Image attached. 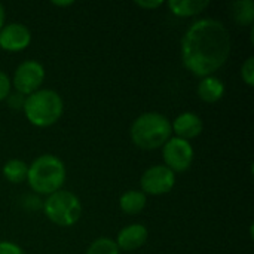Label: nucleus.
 I'll use <instances>...</instances> for the list:
<instances>
[{"mask_svg": "<svg viewBox=\"0 0 254 254\" xmlns=\"http://www.w3.org/2000/svg\"><path fill=\"white\" fill-rule=\"evenodd\" d=\"M9 91H10V80L3 71H0V101L7 98Z\"/></svg>", "mask_w": 254, "mask_h": 254, "instance_id": "6ab92c4d", "label": "nucleus"}, {"mask_svg": "<svg viewBox=\"0 0 254 254\" xmlns=\"http://www.w3.org/2000/svg\"><path fill=\"white\" fill-rule=\"evenodd\" d=\"M31 42L30 30L19 22H12L0 30V48L9 52H19Z\"/></svg>", "mask_w": 254, "mask_h": 254, "instance_id": "1a4fd4ad", "label": "nucleus"}, {"mask_svg": "<svg viewBox=\"0 0 254 254\" xmlns=\"http://www.w3.org/2000/svg\"><path fill=\"white\" fill-rule=\"evenodd\" d=\"M232 16L240 25H252L254 21L253 0H238L232 3Z\"/></svg>", "mask_w": 254, "mask_h": 254, "instance_id": "dca6fc26", "label": "nucleus"}, {"mask_svg": "<svg viewBox=\"0 0 254 254\" xmlns=\"http://www.w3.org/2000/svg\"><path fill=\"white\" fill-rule=\"evenodd\" d=\"M86 254H119V249L115 241L109 238H98L91 244Z\"/></svg>", "mask_w": 254, "mask_h": 254, "instance_id": "f3484780", "label": "nucleus"}, {"mask_svg": "<svg viewBox=\"0 0 254 254\" xmlns=\"http://www.w3.org/2000/svg\"><path fill=\"white\" fill-rule=\"evenodd\" d=\"M223 94H225V85L216 76L202 77V80L198 85V95L205 103H216L223 97Z\"/></svg>", "mask_w": 254, "mask_h": 254, "instance_id": "f8f14e48", "label": "nucleus"}, {"mask_svg": "<svg viewBox=\"0 0 254 254\" xmlns=\"http://www.w3.org/2000/svg\"><path fill=\"white\" fill-rule=\"evenodd\" d=\"M22 110L30 124L46 128L61 118L64 104L58 92L52 89H39L24 100Z\"/></svg>", "mask_w": 254, "mask_h": 254, "instance_id": "20e7f679", "label": "nucleus"}, {"mask_svg": "<svg viewBox=\"0 0 254 254\" xmlns=\"http://www.w3.org/2000/svg\"><path fill=\"white\" fill-rule=\"evenodd\" d=\"M170 10L177 16H193L208 7V0H170L167 1Z\"/></svg>", "mask_w": 254, "mask_h": 254, "instance_id": "ddd939ff", "label": "nucleus"}, {"mask_svg": "<svg viewBox=\"0 0 254 254\" xmlns=\"http://www.w3.org/2000/svg\"><path fill=\"white\" fill-rule=\"evenodd\" d=\"M46 217L58 226L74 225L82 214V204L79 198L68 190H58L48 196L43 204Z\"/></svg>", "mask_w": 254, "mask_h": 254, "instance_id": "39448f33", "label": "nucleus"}, {"mask_svg": "<svg viewBox=\"0 0 254 254\" xmlns=\"http://www.w3.org/2000/svg\"><path fill=\"white\" fill-rule=\"evenodd\" d=\"M119 207L127 214H138L146 207V195L138 190H128L121 196Z\"/></svg>", "mask_w": 254, "mask_h": 254, "instance_id": "4468645a", "label": "nucleus"}, {"mask_svg": "<svg viewBox=\"0 0 254 254\" xmlns=\"http://www.w3.org/2000/svg\"><path fill=\"white\" fill-rule=\"evenodd\" d=\"M174 185H176V176L165 165H153L147 168L140 179V186L144 195L168 193L174 188Z\"/></svg>", "mask_w": 254, "mask_h": 254, "instance_id": "6e6552de", "label": "nucleus"}, {"mask_svg": "<svg viewBox=\"0 0 254 254\" xmlns=\"http://www.w3.org/2000/svg\"><path fill=\"white\" fill-rule=\"evenodd\" d=\"M241 76L243 80L249 85L253 86L254 85V57H249L246 60V63L241 67Z\"/></svg>", "mask_w": 254, "mask_h": 254, "instance_id": "a211bd4d", "label": "nucleus"}, {"mask_svg": "<svg viewBox=\"0 0 254 254\" xmlns=\"http://www.w3.org/2000/svg\"><path fill=\"white\" fill-rule=\"evenodd\" d=\"M28 165L21 159H10L3 165V176L10 183H22L27 180Z\"/></svg>", "mask_w": 254, "mask_h": 254, "instance_id": "2eb2a0df", "label": "nucleus"}, {"mask_svg": "<svg viewBox=\"0 0 254 254\" xmlns=\"http://www.w3.org/2000/svg\"><path fill=\"white\" fill-rule=\"evenodd\" d=\"M146 241H147V229L143 225L135 223L119 231L116 246L119 250L132 252L144 246Z\"/></svg>", "mask_w": 254, "mask_h": 254, "instance_id": "9b49d317", "label": "nucleus"}, {"mask_svg": "<svg viewBox=\"0 0 254 254\" xmlns=\"http://www.w3.org/2000/svg\"><path fill=\"white\" fill-rule=\"evenodd\" d=\"M0 254H24V252L16 244L3 241L0 243Z\"/></svg>", "mask_w": 254, "mask_h": 254, "instance_id": "aec40b11", "label": "nucleus"}, {"mask_svg": "<svg viewBox=\"0 0 254 254\" xmlns=\"http://www.w3.org/2000/svg\"><path fill=\"white\" fill-rule=\"evenodd\" d=\"M171 129H173V132H176V135L179 138H183L188 141L190 138L198 137L202 132L204 124L198 115H195L192 112H185L174 119Z\"/></svg>", "mask_w": 254, "mask_h": 254, "instance_id": "9d476101", "label": "nucleus"}, {"mask_svg": "<svg viewBox=\"0 0 254 254\" xmlns=\"http://www.w3.org/2000/svg\"><path fill=\"white\" fill-rule=\"evenodd\" d=\"M52 4H55V6H70V4H73V1L71 0H65V1H58V0H54L52 1Z\"/></svg>", "mask_w": 254, "mask_h": 254, "instance_id": "4be33fe9", "label": "nucleus"}, {"mask_svg": "<svg viewBox=\"0 0 254 254\" xmlns=\"http://www.w3.org/2000/svg\"><path fill=\"white\" fill-rule=\"evenodd\" d=\"M27 180L34 192L49 196L61 190L65 182L64 162L54 155H42L28 167Z\"/></svg>", "mask_w": 254, "mask_h": 254, "instance_id": "7ed1b4c3", "label": "nucleus"}, {"mask_svg": "<svg viewBox=\"0 0 254 254\" xmlns=\"http://www.w3.org/2000/svg\"><path fill=\"white\" fill-rule=\"evenodd\" d=\"M171 122L161 113L149 112L140 115L131 127L132 143L144 150L162 147L171 138Z\"/></svg>", "mask_w": 254, "mask_h": 254, "instance_id": "f03ea898", "label": "nucleus"}, {"mask_svg": "<svg viewBox=\"0 0 254 254\" xmlns=\"http://www.w3.org/2000/svg\"><path fill=\"white\" fill-rule=\"evenodd\" d=\"M4 7H3V4L0 3V30L3 28V24H4Z\"/></svg>", "mask_w": 254, "mask_h": 254, "instance_id": "5701e85b", "label": "nucleus"}, {"mask_svg": "<svg viewBox=\"0 0 254 254\" xmlns=\"http://www.w3.org/2000/svg\"><path fill=\"white\" fill-rule=\"evenodd\" d=\"M231 55V34L225 24L214 18L193 22L182 40L185 67L198 77L211 76Z\"/></svg>", "mask_w": 254, "mask_h": 254, "instance_id": "f257e3e1", "label": "nucleus"}, {"mask_svg": "<svg viewBox=\"0 0 254 254\" xmlns=\"http://www.w3.org/2000/svg\"><path fill=\"white\" fill-rule=\"evenodd\" d=\"M45 79V68L40 63L28 60L21 63L13 73V86L21 95H31L39 91Z\"/></svg>", "mask_w": 254, "mask_h": 254, "instance_id": "0eeeda50", "label": "nucleus"}, {"mask_svg": "<svg viewBox=\"0 0 254 254\" xmlns=\"http://www.w3.org/2000/svg\"><path fill=\"white\" fill-rule=\"evenodd\" d=\"M162 147L165 167H168L173 173H183L189 170L193 162V147L189 141L179 137H171Z\"/></svg>", "mask_w": 254, "mask_h": 254, "instance_id": "423d86ee", "label": "nucleus"}, {"mask_svg": "<svg viewBox=\"0 0 254 254\" xmlns=\"http://www.w3.org/2000/svg\"><path fill=\"white\" fill-rule=\"evenodd\" d=\"M164 1L162 0H153V1H146V0H137L135 4L140 6V7H144V9H155V7H159Z\"/></svg>", "mask_w": 254, "mask_h": 254, "instance_id": "412c9836", "label": "nucleus"}]
</instances>
